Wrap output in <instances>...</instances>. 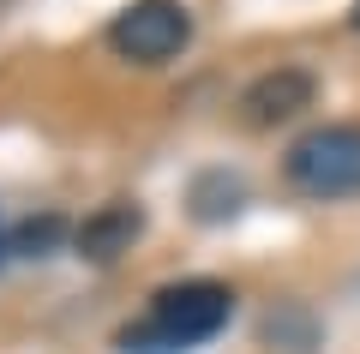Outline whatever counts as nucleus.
Here are the masks:
<instances>
[{"label":"nucleus","instance_id":"nucleus-1","mask_svg":"<svg viewBox=\"0 0 360 354\" xmlns=\"http://www.w3.org/2000/svg\"><path fill=\"white\" fill-rule=\"evenodd\" d=\"M234 312V294L210 277L168 282L150 294V318L132 330H120V354H186L198 342H210Z\"/></svg>","mask_w":360,"mask_h":354},{"label":"nucleus","instance_id":"nucleus-2","mask_svg":"<svg viewBox=\"0 0 360 354\" xmlns=\"http://www.w3.org/2000/svg\"><path fill=\"white\" fill-rule=\"evenodd\" d=\"M288 187L307 198H348L360 192V127H312L307 139L288 144Z\"/></svg>","mask_w":360,"mask_h":354},{"label":"nucleus","instance_id":"nucleus-3","mask_svg":"<svg viewBox=\"0 0 360 354\" xmlns=\"http://www.w3.org/2000/svg\"><path fill=\"white\" fill-rule=\"evenodd\" d=\"M193 42V13L180 0H132L127 13L108 25V49L120 61H139V66H156L168 54H180Z\"/></svg>","mask_w":360,"mask_h":354},{"label":"nucleus","instance_id":"nucleus-4","mask_svg":"<svg viewBox=\"0 0 360 354\" xmlns=\"http://www.w3.org/2000/svg\"><path fill=\"white\" fill-rule=\"evenodd\" d=\"M312 96H319L312 72H300V66H276V72H264V78L246 84L240 108H246L252 127H276V120H295L300 108H312Z\"/></svg>","mask_w":360,"mask_h":354},{"label":"nucleus","instance_id":"nucleus-5","mask_svg":"<svg viewBox=\"0 0 360 354\" xmlns=\"http://www.w3.org/2000/svg\"><path fill=\"white\" fill-rule=\"evenodd\" d=\"M139 228H144L139 204H103L96 216H84V222L72 228V241H78V253H84V258L108 265V258H120L132 241H139Z\"/></svg>","mask_w":360,"mask_h":354},{"label":"nucleus","instance_id":"nucleus-6","mask_svg":"<svg viewBox=\"0 0 360 354\" xmlns=\"http://www.w3.org/2000/svg\"><path fill=\"white\" fill-rule=\"evenodd\" d=\"M60 241H66V222H60V216H30V222H18L13 234H6V253H18V258H49Z\"/></svg>","mask_w":360,"mask_h":354},{"label":"nucleus","instance_id":"nucleus-7","mask_svg":"<svg viewBox=\"0 0 360 354\" xmlns=\"http://www.w3.org/2000/svg\"><path fill=\"white\" fill-rule=\"evenodd\" d=\"M354 30H360V0H354Z\"/></svg>","mask_w":360,"mask_h":354},{"label":"nucleus","instance_id":"nucleus-8","mask_svg":"<svg viewBox=\"0 0 360 354\" xmlns=\"http://www.w3.org/2000/svg\"><path fill=\"white\" fill-rule=\"evenodd\" d=\"M0 258H6V234H0Z\"/></svg>","mask_w":360,"mask_h":354}]
</instances>
